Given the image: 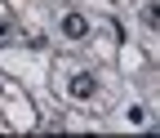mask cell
Masks as SVG:
<instances>
[{
  "mask_svg": "<svg viewBox=\"0 0 160 138\" xmlns=\"http://www.w3.org/2000/svg\"><path fill=\"white\" fill-rule=\"evenodd\" d=\"M93 89H98V76H93V71H76L71 85H67L71 98H93Z\"/></svg>",
  "mask_w": 160,
  "mask_h": 138,
  "instance_id": "obj_1",
  "label": "cell"
},
{
  "mask_svg": "<svg viewBox=\"0 0 160 138\" xmlns=\"http://www.w3.org/2000/svg\"><path fill=\"white\" fill-rule=\"evenodd\" d=\"M62 36H67V40H85V36H89V18L85 13H67L62 18Z\"/></svg>",
  "mask_w": 160,
  "mask_h": 138,
  "instance_id": "obj_2",
  "label": "cell"
},
{
  "mask_svg": "<svg viewBox=\"0 0 160 138\" xmlns=\"http://www.w3.org/2000/svg\"><path fill=\"white\" fill-rule=\"evenodd\" d=\"M142 27H160V5H156V0H147V5H142Z\"/></svg>",
  "mask_w": 160,
  "mask_h": 138,
  "instance_id": "obj_3",
  "label": "cell"
},
{
  "mask_svg": "<svg viewBox=\"0 0 160 138\" xmlns=\"http://www.w3.org/2000/svg\"><path fill=\"white\" fill-rule=\"evenodd\" d=\"M129 125H147V111L142 107H129Z\"/></svg>",
  "mask_w": 160,
  "mask_h": 138,
  "instance_id": "obj_4",
  "label": "cell"
},
{
  "mask_svg": "<svg viewBox=\"0 0 160 138\" xmlns=\"http://www.w3.org/2000/svg\"><path fill=\"white\" fill-rule=\"evenodd\" d=\"M5 40H13V23H9V18L0 23V45H5Z\"/></svg>",
  "mask_w": 160,
  "mask_h": 138,
  "instance_id": "obj_5",
  "label": "cell"
}]
</instances>
